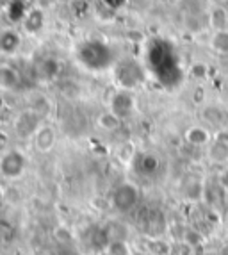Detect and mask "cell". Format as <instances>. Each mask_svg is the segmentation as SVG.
I'll return each instance as SVG.
<instances>
[{"label": "cell", "instance_id": "obj_2", "mask_svg": "<svg viewBox=\"0 0 228 255\" xmlns=\"http://www.w3.org/2000/svg\"><path fill=\"white\" fill-rule=\"evenodd\" d=\"M77 61L81 63L89 72H106V70L113 68L116 63L113 48L102 39H86V41L79 43V47L75 50Z\"/></svg>", "mask_w": 228, "mask_h": 255}, {"label": "cell", "instance_id": "obj_24", "mask_svg": "<svg viewBox=\"0 0 228 255\" xmlns=\"http://www.w3.org/2000/svg\"><path fill=\"white\" fill-rule=\"evenodd\" d=\"M7 4H9V0H0V9H5Z\"/></svg>", "mask_w": 228, "mask_h": 255}, {"label": "cell", "instance_id": "obj_4", "mask_svg": "<svg viewBox=\"0 0 228 255\" xmlns=\"http://www.w3.org/2000/svg\"><path fill=\"white\" fill-rule=\"evenodd\" d=\"M137 200H139V191H137V187L134 184L123 182L113 193V205L119 213L132 211L135 207V204H137Z\"/></svg>", "mask_w": 228, "mask_h": 255}, {"label": "cell", "instance_id": "obj_21", "mask_svg": "<svg viewBox=\"0 0 228 255\" xmlns=\"http://www.w3.org/2000/svg\"><path fill=\"white\" fill-rule=\"evenodd\" d=\"M38 70L45 72V75H54V73L57 72V63H55L54 59H47L45 63H43L41 68H38Z\"/></svg>", "mask_w": 228, "mask_h": 255}, {"label": "cell", "instance_id": "obj_14", "mask_svg": "<svg viewBox=\"0 0 228 255\" xmlns=\"http://www.w3.org/2000/svg\"><path fill=\"white\" fill-rule=\"evenodd\" d=\"M202 115L211 127H223V124L227 122V113L218 106H207L203 109Z\"/></svg>", "mask_w": 228, "mask_h": 255}, {"label": "cell", "instance_id": "obj_23", "mask_svg": "<svg viewBox=\"0 0 228 255\" xmlns=\"http://www.w3.org/2000/svg\"><path fill=\"white\" fill-rule=\"evenodd\" d=\"M220 186H221V187H223L225 191H227V193H228V170H227V171H225V173H223V175H221V179H220Z\"/></svg>", "mask_w": 228, "mask_h": 255}, {"label": "cell", "instance_id": "obj_22", "mask_svg": "<svg viewBox=\"0 0 228 255\" xmlns=\"http://www.w3.org/2000/svg\"><path fill=\"white\" fill-rule=\"evenodd\" d=\"M102 2L106 4V7H109V9H113V11H116V9L123 7L127 0H102Z\"/></svg>", "mask_w": 228, "mask_h": 255}, {"label": "cell", "instance_id": "obj_12", "mask_svg": "<svg viewBox=\"0 0 228 255\" xmlns=\"http://www.w3.org/2000/svg\"><path fill=\"white\" fill-rule=\"evenodd\" d=\"M20 34L13 29H5L0 32V52L2 54H14L20 48Z\"/></svg>", "mask_w": 228, "mask_h": 255}, {"label": "cell", "instance_id": "obj_13", "mask_svg": "<svg viewBox=\"0 0 228 255\" xmlns=\"http://www.w3.org/2000/svg\"><path fill=\"white\" fill-rule=\"evenodd\" d=\"M207 20H209V25L214 27L216 30L227 29L228 27L227 9L221 7V5H214V7H211V11L207 13Z\"/></svg>", "mask_w": 228, "mask_h": 255}, {"label": "cell", "instance_id": "obj_20", "mask_svg": "<svg viewBox=\"0 0 228 255\" xmlns=\"http://www.w3.org/2000/svg\"><path fill=\"white\" fill-rule=\"evenodd\" d=\"M107 250H109V255H130V250H128L127 243H125V241H119V239H116V241L109 243Z\"/></svg>", "mask_w": 228, "mask_h": 255}, {"label": "cell", "instance_id": "obj_10", "mask_svg": "<svg viewBox=\"0 0 228 255\" xmlns=\"http://www.w3.org/2000/svg\"><path fill=\"white\" fill-rule=\"evenodd\" d=\"M134 164L137 168L141 175H153L157 170H159V159L153 155V153H139V155H135L134 157Z\"/></svg>", "mask_w": 228, "mask_h": 255}, {"label": "cell", "instance_id": "obj_16", "mask_svg": "<svg viewBox=\"0 0 228 255\" xmlns=\"http://www.w3.org/2000/svg\"><path fill=\"white\" fill-rule=\"evenodd\" d=\"M5 14L11 21H23L27 16V4L25 0H9V4L5 5Z\"/></svg>", "mask_w": 228, "mask_h": 255}, {"label": "cell", "instance_id": "obj_19", "mask_svg": "<svg viewBox=\"0 0 228 255\" xmlns=\"http://www.w3.org/2000/svg\"><path fill=\"white\" fill-rule=\"evenodd\" d=\"M98 124L102 125V128H107V130H114V128L119 127V124H121V118H118V116L114 115L113 111H107V113H104V115L100 116Z\"/></svg>", "mask_w": 228, "mask_h": 255}, {"label": "cell", "instance_id": "obj_8", "mask_svg": "<svg viewBox=\"0 0 228 255\" xmlns=\"http://www.w3.org/2000/svg\"><path fill=\"white\" fill-rule=\"evenodd\" d=\"M55 130L48 125H41V127L36 130V134L32 136V143L36 146V150L39 152H50L55 145Z\"/></svg>", "mask_w": 228, "mask_h": 255}, {"label": "cell", "instance_id": "obj_7", "mask_svg": "<svg viewBox=\"0 0 228 255\" xmlns=\"http://www.w3.org/2000/svg\"><path fill=\"white\" fill-rule=\"evenodd\" d=\"M14 127H16V132L20 137H30V139H32L36 130L41 127V125H39L38 113H36V111H25V113H21V115L18 116Z\"/></svg>", "mask_w": 228, "mask_h": 255}, {"label": "cell", "instance_id": "obj_25", "mask_svg": "<svg viewBox=\"0 0 228 255\" xmlns=\"http://www.w3.org/2000/svg\"><path fill=\"white\" fill-rule=\"evenodd\" d=\"M130 255H146V254H141V252H135V254H130Z\"/></svg>", "mask_w": 228, "mask_h": 255}, {"label": "cell", "instance_id": "obj_15", "mask_svg": "<svg viewBox=\"0 0 228 255\" xmlns=\"http://www.w3.org/2000/svg\"><path fill=\"white\" fill-rule=\"evenodd\" d=\"M23 25H25L27 32H30V34L39 32V30L43 29V25H45V13H43L41 9H32V11H29L25 20H23Z\"/></svg>", "mask_w": 228, "mask_h": 255}, {"label": "cell", "instance_id": "obj_1", "mask_svg": "<svg viewBox=\"0 0 228 255\" xmlns=\"http://www.w3.org/2000/svg\"><path fill=\"white\" fill-rule=\"evenodd\" d=\"M146 70L162 88L173 90L184 81L177 48L164 38H152L146 45Z\"/></svg>", "mask_w": 228, "mask_h": 255}, {"label": "cell", "instance_id": "obj_5", "mask_svg": "<svg viewBox=\"0 0 228 255\" xmlns=\"http://www.w3.org/2000/svg\"><path fill=\"white\" fill-rule=\"evenodd\" d=\"M109 111H113L114 115L121 120L130 118L135 111V98H134V95H132V91L119 88V90L111 97Z\"/></svg>", "mask_w": 228, "mask_h": 255}, {"label": "cell", "instance_id": "obj_17", "mask_svg": "<svg viewBox=\"0 0 228 255\" xmlns=\"http://www.w3.org/2000/svg\"><path fill=\"white\" fill-rule=\"evenodd\" d=\"M186 139L189 145L193 146H205L209 145V141H211V134L205 127H191L186 134Z\"/></svg>", "mask_w": 228, "mask_h": 255}, {"label": "cell", "instance_id": "obj_18", "mask_svg": "<svg viewBox=\"0 0 228 255\" xmlns=\"http://www.w3.org/2000/svg\"><path fill=\"white\" fill-rule=\"evenodd\" d=\"M211 47L220 55H228V29L216 30L211 39Z\"/></svg>", "mask_w": 228, "mask_h": 255}, {"label": "cell", "instance_id": "obj_3", "mask_svg": "<svg viewBox=\"0 0 228 255\" xmlns=\"http://www.w3.org/2000/svg\"><path fill=\"white\" fill-rule=\"evenodd\" d=\"M114 81L119 88L123 90H135L146 82L148 79V70L144 68L139 61H135L134 57H123V59H116L113 66Z\"/></svg>", "mask_w": 228, "mask_h": 255}, {"label": "cell", "instance_id": "obj_9", "mask_svg": "<svg viewBox=\"0 0 228 255\" xmlns=\"http://www.w3.org/2000/svg\"><path fill=\"white\" fill-rule=\"evenodd\" d=\"M21 86V75L9 64H0V90L14 91Z\"/></svg>", "mask_w": 228, "mask_h": 255}, {"label": "cell", "instance_id": "obj_11", "mask_svg": "<svg viewBox=\"0 0 228 255\" xmlns=\"http://www.w3.org/2000/svg\"><path fill=\"white\" fill-rule=\"evenodd\" d=\"M209 159L216 164H227L228 162V141L227 139H214L209 145V152H207Z\"/></svg>", "mask_w": 228, "mask_h": 255}, {"label": "cell", "instance_id": "obj_6", "mask_svg": "<svg viewBox=\"0 0 228 255\" xmlns=\"http://www.w3.org/2000/svg\"><path fill=\"white\" fill-rule=\"evenodd\" d=\"M25 170V157L18 150H9L4 157L0 159V173L7 179H18Z\"/></svg>", "mask_w": 228, "mask_h": 255}]
</instances>
